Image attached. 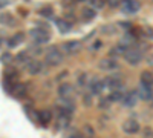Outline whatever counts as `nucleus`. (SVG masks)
I'll use <instances>...</instances> for the list:
<instances>
[{
  "instance_id": "obj_1",
  "label": "nucleus",
  "mask_w": 153,
  "mask_h": 138,
  "mask_svg": "<svg viewBox=\"0 0 153 138\" xmlns=\"http://www.w3.org/2000/svg\"><path fill=\"white\" fill-rule=\"evenodd\" d=\"M124 58L129 65H138L143 60V51L138 48H127L124 52Z\"/></svg>"
},
{
  "instance_id": "obj_2",
  "label": "nucleus",
  "mask_w": 153,
  "mask_h": 138,
  "mask_svg": "<svg viewBox=\"0 0 153 138\" xmlns=\"http://www.w3.org/2000/svg\"><path fill=\"white\" fill-rule=\"evenodd\" d=\"M29 35H31V39L35 40L37 43H46L51 39V34L46 28H32L29 31Z\"/></svg>"
},
{
  "instance_id": "obj_3",
  "label": "nucleus",
  "mask_w": 153,
  "mask_h": 138,
  "mask_svg": "<svg viewBox=\"0 0 153 138\" xmlns=\"http://www.w3.org/2000/svg\"><path fill=\"white\" fill-rule=\"evenodd\" d=\"M63 61V55L60 51H57V48H51L48 49V54H46V63L49 66H58Z\"/></svg>"
},
{
  "instance_id": "obj_4",
  "label": "nucleus",
  "mask_w": 153,
  "mask_h": 138,
  "mask_svg": "<svg viewBox=\"0 0 153 138\" xmlns=\"http://www.w3.org/2000/svg\"><path fill=\"white\" fill-rule=\"evenodd\" d=\"M141 9V3L138 2V0H126V2H123V12H126V14H136V12Z\"/></svg>"
},
{
  "instance_id": "obj_5",
  "label": "nucleus",
  "mask_w": 153,
  "mask_h": 138,
  "mask_svg": "<svg viewBox=\"0 0 153 138\" xmlns=\"http://www.w3.org/2000/svg\"><path fill=\"white\" fill-rule=\"evenodd\" d=\"M98 68L100 69H103V71H115V69H118V63L115 61L113 57H107V58H103V60H100V63H98Z\"/></svg>"
},
{
  "instance_id": "obj_6",
  "label": "nucleus",
  "mask_w": 153,
  "mask_h": 138,
  "mask_svg": "<svg viewBox=\"0 0 153 138\" xmlns=\"http://www.w3.org/2000/svg\"><path fill=\"white\" fill-rule=\"evenodd\" d=\"M123 131H124L126 134H129V135L136 134V132H139V123H138L136 120H133V118L126 120V121L123 123Z\"/></svg>"
},
{
  "instance_id": "obj_7",
  "label": "nucleus",
  "mask_w": 153,
  "mask_h": 138,
  "mask_svg": "<svg viewBox=\"0 0 153 138\" xmlns=\"http://www.w3.org/2000/svg\"><path fill=\"white\" fill-rule=\"evenodd\" d=\"M104 83H106V87H109L110 91L117 89V87H121V77H120V74H110L109 77L104 80Z\"/></svg>"
},
{
  "instance_id": "obj_8",
  "label": "nucleus",
  "mask_w": 153,
  "mask_h": 138,
  "mask_svg": "<svg viewBox=\"0 0 153 138\" xmlns=\"http://www.w3.org/2000/svg\"><path fill=\"white\" fill-rule=\"evenodd\" d=\"M138 95L141 100H144V101H149V100H152L153 97V91L150 84H146V83H141V86L138 87Z\"/></svg>"
},
{
  "instance_id": "obj_9",
  "label": "nucleus",
  "mask_w": 153,
  "mask_h": 138,
  "mask_svg": "<svg viewBox=\"0 0 153 138\" xmlns=\"http://www.w3.org/2000/svg\"><path fill=\"white\" fill-rule=\"evenodd\" d=\"M81 48H83V45L78 40H72V42H68V43L63 45V49H65L68 54H76V52H80Z\"/></svg>"
},
{
  "instance_id": "obj_10",
  "label": "nucleus",
  "mask_w": 153,
  "mask_h": 138,
  "mask_svg": "<svg viewBox=\"0 0 153 138\" xmlns=\"http://www.w3.org/2000/svg\"><path fill=\"white\" fill-rule=\"evenodd\" d=\"M124 95H126V92H124L123 87H117V89L110 91V95L107 97V100H109L110 103H112V101H123Z\"/></svg>"
},
{
  "instance_id": "obj_11",
  "label": "nucleus",
  "mask_w": 153,
  "mask_h": 138,
  "mask_svg": "<svg viewBox=\"0 0 153 138\" xmlns=\"http://www.w3.org/2000/svg\"><path fill=\"white\" fill-rule=\"evenodd\" d=\"M138 98H139V95H138V91H136V92H135V91H132V92H127V94L124 95L123 103H124L126 106L132 107V106H135V104H136Z\"/></svg>"
},
{
  "instance_id": "obj_12",
  "label": "nucleus",
  "mask_w": 153,
  "mask_h": 138,
  "mask_svg": "<svg viewBox=\"0 0 153 138\" xmlns=\"http://www.w3.org/2000/svg\"><path fill=\"white\" fill-rule=\"evenodd\" d=\"M89 87H91V92L92 94H101V92H103V89L106 87V83L98 80V78H94L91 81V84H89Z\"/></svg>"
},
{
  "instance_id": "obj_13",
  "label": "nucleus",
  "mask_w": 153,
  "mask_h": 138,
  "mask_svg": "<svg viewBox=\"0 0 153 138\" xmlns=\"http://www.w3.org/2000/svg\"><path fill=\"white\" fill-rule=\"evenodd\" d=\"M43 69V65L40 63L38 60H34V61H28V71L31 75H37V74H40Z\"/></svg>"
},
{
  "instance_id": "obj_14",
  "label": "nucleus",
  "mask_w": 153,
  "mask_h": 138,
  "mask_svg": "<svg viewBox=\"0 0 153 138\" xmlns=\"http://www.w3.org/2000/svg\"><path fill=\"white\" fill-rule=\"evenodd\" d=\"M57 28H58V31L61 34H68L72 29V23L65 20V19H60V20H57Z\"/></svg>"
},
{
  "instance_id": "obj_15",
  "label": "nucleus",
  "mask_w": 153,
  "mask_h": 138,
  "mask_svg": "<svg viewBox=\"0 0 153 138\" xmlns=\"http://www.w3.org/2000/svg\"><path fill=\"white\" fill-rule=\"evenodd\" d=\"M60 106H61V109H65L66 112H69V114H72L74 109H75V104H74L71 98H65V97L60 98Z\"/></svg>"
},
{
  "instance_id": "obj_16",
  "label": "nucleus",
  "mask_w": 153,
  "mask_h": 138,
  "mask_svg": "<svg viewBox=\"0 0 153 138\" xmlns=\"http://www.w3.org/2000/svg\"><path fill=\"white\" fill-rule=\"evenodd\" d=\"M72 92H74V87H72L71 84H68V83L61 84V86L58 87V95H60V97H65V98H71Z\"/></svg>"
},
{
  "instance_id": "obj_17",
  "label": "nucleus",
  "mask_w": 153,
  "mask_h": 138,
  "mask_svg": "<svg viewBox=\"0 0 153 138\" xmlns=\"http://www.w3.org/2000/svg\"><path fill=\"white\" fill-rule=\"evenodd\" d=\"M23 40H25V34H23V32H17L16 35L11 37V40L8 42V46H9V48H16V46H19Z\"/></svg>"
},
{
  "instance_id": "obj_18",
  "label": "nucleus",
  "mask_w": 153,
  "mask_h": 138,
  "mask_svg": "<svg viewBox=\"0 0 153 138\" xmlns=\"http://www.w3.org/2000/svg\"><path fill=\"white\" fill-rule=\"evenodd\" d=\"M12 94H14L16 97H23L25 94H26V86L22 84V83H17V84H12Z\"/></svg>"
},
{
  "instance_id": "obj_19",
  "label": "nucleus",
  "mask_w": 153,
  "mask_h": 138,
  "mask_svg": "<svg viewBox=\"0 0 153 138\" xmlns=\"http://www.w3.org/2000/svg\"><path fill=\"white\" fill-rule=\"evenodd\" d=\"M38 121H40L42 124H48L51 121V118H52V114H51L49 110H40L38 112V115H37Z\"/></svg>"
},
{
  "instance_id": "obj_20",
  "label": "nucleus",
  "mask_w": 153,
  "mask_h": 138,
  "mask_svg": "<svg viewBox=\"0 0 153 138\" xmlns=\"http://www.w3.org/2000/svg\"><path fill=\"white\" fill-rule=\"evenodd\" d=\"M135 42H136V40H135V37H133L132 34L127 32V34L123 37V39H121V42H120V43H121L123 46H126V48H132V46L135 45Z\"/></svg>"
},
{
  "instance_id": "obj_21",
  "label": "nucleus",
  "mask_w": 153,
  "mask_h": 138,
  "mask_svg": "<svg viewBox=\"0 0 153 138\" xmlns=\"http://www.w3.org/2000/svg\"><path fill=\"white\" fill-rule=\"evenodd\" d=\"M81 16H83V20L91 22V20L95 19V9H94V8H84V9L81 11Z\"/></svg>"
},
{
  "instance_id": "obj_22",
  "label": "nucleus",
  "mask_w": 153,
  "mask_h": 138,
  "mask_svg": "<svg viewBox=\"0 0 153 138\" xmlns=\"http://www.w3.org/2000/svg\"><path fill=\"white\" fill-rule=\"evenodd\" d=\"M14 22L12 20V16L9 12H0V25H3V26H9V25Z\"/></svg>"
},
{
  "instance_id": "obj_23",
  "label": "nucleus",
  "mask_w": 153,
  "mask_h": 138,
  "mask_svg": "<svg viewBox=\"0 0 153 138\" xmlns=\"http://www.w3.org/2000/svg\"><path fill=\"white\" fill-rule=\"evenodd\" d=\"M141 83H146V84H153V74L152 72H147V71H144L143 74H141Z\"/></svg>"
},
{
  "instance_id": "obj_24",
  "label": "nucleus",
  "mask_w": 153,
  "mask_h": 138,
  "mask_svg": "<svg viewBox=\"0 0 153 138\" xmlns=\"http://www.w3.org/2000/svg\"><path fill=\"white\" fill-rule=\"evenodd\" d=\"M52 14H54V11L51 6H45L40 9V16H43V17H52Z\"/></svg>"
},
{
  "instance_id": "obj_25",
  "label": "nucleus",
  "mask_w": 153,
  "mask_h": 138,
  "mask_svg": "<svg viewBox=\"0 0 153 138\" xmlns=\"http://www.w3.org/2000/svg\"><path fill=\"white\" fill-rule=\"evenodd\" d=\"M104 5H106L104 0H91V6H92L94 9H101Z\"/></svg>"
},
{
  "instance_id": "obj_26",
  "label": "nucleus",
  "mask_w": 153,
  "mask_h": 138,
  "mask_svg": "<svg viewBox=\"0 0 153 138\" xmlns=\"http://www.w3.org/2000/svg\"><path fill=\"white\" fill-rule=\"evenodd\" d=\"M12 60V55L9 54V52H5V54H2V55H0V63H9V61Z\"/></svg>"
},
{
  "instance_id": "obj_27",
  "label": "nucleus",
  "mask_w": 153,
  "mask_h": 138,
  "mask_svg": "<svg viewBox=\"0 0 153 138\" xmlns=\"http://www.w3.org/2000/svg\"><path fill=\"white\" fill-rule=\"evenodd\" d=\"M17 61H20V63H25V61H29L28 52H20V54L17 55Z\"/></svg>"
},
{
  "instance_id": "obj_28",
  "label": "nucleus",
  "mask_w": 153,
  "mask_h": 138,
  "mask_svg": "<svg viewBox=\"0 0 153 138\" xmlns=\"http://www.w3.org/2000/svg\"><path fill=\"white\" fill-rule=\"evenodd\" d=\"M101 31H103L104 34H113V32H115V28L110 26V25H104V26L101 28Z\"/></svg>"
},
{
  "instance_id": "obj_29",
  "label": "nucleus",
  "mask_w": 153,
  "mask_h": 138,
  "mask_svg": "<svg viewBox=\"0 0 153 138\" xmlns=\"http://www.w3.org/2000/svg\"><path fill=\"white\" fill-rule=\"evenodd\" d=\"M118 26H121V29L129 31V29L132 28V23H129V22H120V23H118Z\"/></svg>"
},
{
  "instance_id": "obj_30",
  "label": "nucleus",
  "mask_w": 153,
  "mask_h": 138,
  "mask_svg": "<svg viewBox=\"0 0 153 138\" xmlns=\"http://www.w3.org/2000/svg\"><path fill=\"white\" fill-rule=\"evenodd\" d=\"M120 3H121V0H107V5L110 8H118Z\"/></svg>"
},
{
  "instance_id": "obj_31",
  "label": "nucleus",
  "mask_w": 153,
  "mask_h": 138,
  "mask_svg": "<svg viewBox=\"0 0 153 138\" xmlns=\"http://www.w3.org/2000/svg\"><path fill=\"white\" fill-rule=\"evenodd\" d=\"M86 81H87V74H81V75H80V78H78V83H80L81 86H84Z\"/></svg>"
},
{
  "instance_id": "obj_32",
  "label": "nucleus",
  "mask_w": 153,
  "mask_h": 138,
  "mask_svg": "<svg viewBox=\"0 0 153 138\" xmlns=\"http://www.w3.org/2000/svg\"><path fill=\"white\" fill-rule=\"evenodd\" d=\"M144 135H146V137H153V131H152L150 128H146V129H144Z\"/></svg>"
},
{
  "instance_id": "obj_33",
  "label": "nucleus",
  "mask_w": 153,
  "mask_h": 138,
  "mask_svg": "<svg viewBox=\"0 0 153 138\" xmlns=\"http://www.w3.org/2000/svg\"><path fill=\"white\" fill-rule=\"evenodd\" d=\"M146 34H149V37H150V39H153V28L147 26V28H146Z\"/></svg>"
},
{
  "instance_id": "obj_34",
  "label": "nucleus",
  "mask_w": 153,
  "mask_h": 138,
  "mask_svg": "<svg viewBox=\"0 0 153 138\" xmlns=\"http://www.w3.org/2000/svg\"><path fill=\"white\" fill-rule=\"evenodd\" d=\"M91 103H92V101H91V97L84 95V104H86V106H91Z\"/></svg>"
},
{
  "instance_id": "obj_35",
  "label": "nucleus",
  "mask_w": 153,
  "mask_h": 138,
  "mask_svg": "<svg viewBox=\"0 0 153 138\" xmlns=\"http://www.w3.org/2000/svg\"><path fill=\"white\" fill-rule=\"evenodd\" d=\"M146 60H147V63H149L150 66H153V55H147Z\"/></svg>"
},
{
  "instance_id": "obj_36",
  "label": "nucleus",
  "mask_w": 153,
  "mask_h": 138,
  "mask_svg": "<svg viewBox=\"0 0 153 138\" xmlns=\"http://www.w3.org/2000/svg\"><path fill=\"white\" fill-rule=\"evenodd\" d=\"M9 0H0V5H8Z\"/></svg>"
},
{
  "instance_id": "obj_37",
  "label": "nucleus",
  "mask_w": 153,
  "mask_h": 138,
  "mask_svg": "<svg viewBox=\"0 0 153 138\" xmlns=\"http://www.w3.org/2000/svg\"><path fill=\"white\" fill-rule=\"evenodd\" d=\"M123 2H126V0H121V3H123Z\"/></svg>"
}]
</instances>
